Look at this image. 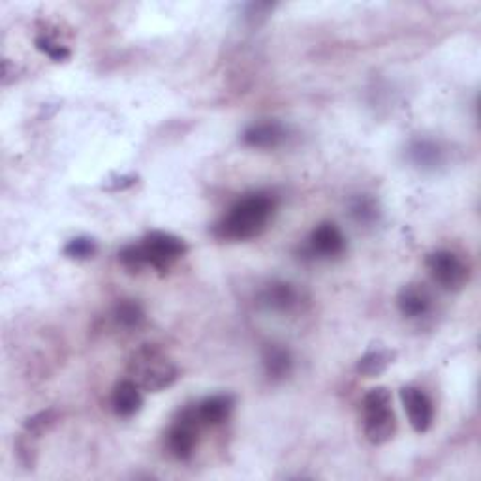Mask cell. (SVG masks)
<instances>
[{
    "label": "cell",
    "instance_id": "cell-1",
    "mask_svg": "<svg viewBox=\"0 0 481 481\" xmlns=\"http://www.w3.org/2000/svg\"><path fill=\"white\" fill-rule=\"evenodd\" d=\"M277 211V198L271 192H250L237 200L215 226L222 241H250L260 237Z\"/></svg>",
    "mask_w": 481,
    "mask_h": 481
},
{
    "label": "cell",
    "instance_id": "cell-2",
    "mask_svg": "<svg viewBox=\"0 0 481 481\" xmlns=\"http://www.w3.org/2000/svg\"><path fill=\"white\" fill-rule=\"evenodd\" d=\"M186 253L188 246L181 237L167 232H151L141 243L124 246L119 253V262L130 271L155 269L165 273Z\"/></svg>",
    "mask_w": 481,
    "mask_h": 481
},
{
    "label": "cell",
    "instance_id": "cell-3",
    "mask_svg": "<svg viewBox=\"0 0 481 481\" xmlns=\"http://www.w3.org/2000/svg\"><path fill=\"white\" fill-rule=\"evenodd\" d=\"M129 372L141 389L153 393L167 389L179 379L175 363L167 360L165 353L153 344H145L134 352Z\"/></svg>",
    "mask_w": 481,
    "mask_h": 481
},
{
    "label": "cell",
    "instance_id": "cell-4",
    "mask_svg": "<svg viewBox=\"0 0 481 481\" xmlns=\"http://www.w3.org/2000/svg\"><path fill=\"white\" fill-rule=\"evenodd\" d=\"M361 415L365 438L372 446H382L395 436L396 417L387 387H374L363 396Z\"/></svg>",
    "mask_w": 481,
    "mask_h": 481
},
{
    "label": "cell",
    "instance_id": "cell-5",
    "mask_svg": "<svg viewBox=\"0 0 481 481\" xmlns=\"http://www.w3.org/2000/svg\"><path fill=\"white\" fill-rule=\"evenodd\" d=\"M203 427L196 420L194 408L188 406L174 420L165 432V448L170 451L172 457H175L177 461H188L198 448V438L200 431Z\"/></svg>",
    "mask_w": 481,
    "mask_h": 481
},
{
    "label": "cell",
    "instance_id": "cell-6",
    "mask_svg": "<svg viewBox=\"0 0 481 481\" xmlns=\"http://www.w3.org/2000/svg\"><path fill=\"white\" fill-rule=\"evenodd\" d=\"M425 263L432 281L446 291H461L468 282V265L451 250H434Z\"/></svg>",
    "mask_w": 481,
    "mask_h": 481
},
{
    "label": "cell",
    "instance_id": "cell-7",
    "mask_svg": "<svg viewBox=\"0 0 481 481\" xmlns=\"http://www.w3.org/2000/svg\"><path fill=\"white\" fill-rule=\"evenodd\" d=\"M346 237L334 222L318 224L308 237L307 254L315 260H334L344 254Z\"/></svg>",
    "mask_w": 481,
    "mask_h": 481
},
{
    "label": "cell",
    "instance_id": "cell-8",
    "mask_svg": "<svg viewBox=\"0 0 481 481\" xmlns=\"http://www.w3.org/2000/svg\"><path fill=\"white\" fill-rule=\"evenodd\" d=\"M401 401L412 429L420 434L427 432L434 422V405L431 396L420 387L406 386L401 389Z\"/></svg>",
    "mask_w": 481,
    "mask_h": 481
},
{
    "label": "cell",
    "instance_id": "cell-9",
    "mask_svg": "<svg viewBox=\"0 0 481 481\" xmlns=\"http://www.w3.org/2000/svg\"><path fill=\"white\" fill-rule=\"evenodd\" d=\"M196 420L200 422L201 427H218L227 422V417L232 415L236 408V399L234 395L220 393V395H211L205 396L203 401L192 406Z\"/></svg>",
    "mask_w": 481,
    "mask_h": 481
},
{
    "label": "cell",
    "instance_id": "cell-10",
    "mask_svg": "<svg viewBox=\"0 0 481 481\" xmlns=\"http://www.w3.org/2000/svg\"><path fill=\"white\" fill-rule=\"evenodd\" d=\"M432 294L422 284H408L396 296V307L408 320L425 318L432 310Z\"/></svg>",
    "mask_w": 481,
    "mask_h": 481
},
{
    "label": "cell",
    "instance_id": "cell-11",
    "mask_svg": "<svg viewBox=\"0 0 481 481\" xmlns=\"http://www.w3.org/2000/svg\"><path fill=\"white\" fill-rule=\"evenodd\" d=\"M301 301L299 291L294 284L284 282V281H275L269 286H265L260 294V305L267 310L281 312V315H286V312L294 310Z\"/></svg>",
    "mask_w": 481,
    "mask_h": 481
},
{
    "label": "cell",
    "instance_id": "cell-12",
    "mask_svg": "<svg viewBox=\"0 0 481 481\" xmlns=\"http://www.w3.org/2000/svg\"><path fill=\"white\" fill-rule=\"evenodd\" d=\"M286 139V130L277 120L254 122L243 132L245 145L253 149H275Z\"/></svg>",
    "mask_w": 481,
    "mask_h": 481
},
{
    "label": "cell",
    "instance_id": "cell-13",
    "mask_svg": "<svg viewBox=\"0 0 481 481\" xmlns=\"http://www.w3.org/2000/svg\"><path fill=\"white\" fill-rule=\"evenodd\" d=\"M111 406L119 417H132L143 406L141 387L134 380H122L111 393Z\"/></svg>",
    "mask_w": 481,
    "mask_h": 481
},
{
    "label": "cell",
    "instance_id": "cell-14",
    "mask_svg": "<svg viewBox=\"0 0 481 481\" xmlns=\"http://www.w3.org/2000/svg\"><path fill=\"white\" fill-rule=\"evenodd\" d=\"M262 363L265 369V374L269 376V380L281 382L291 374V369H294V358L288 348L281 344H269L263 348L262 353Z\"/></svg>",
    "mask_w": 481,
    "mask_h": 481
},
{
    "label": "cell",
    "instance_id": "cell-15",
    "mask_svg": "<svg viewBox=\"0 0 481 481\" xmlns=\"http://www.w3.org/2000/svg\"><path fill=\"white\" fill-rule=\"evenodd\" d=\"M406 155H408V160L423 172H436L446 160L444 151L438 147L434 141H429V139L412 141Z\"/></svg>",
    "mask_w": 481,
    "mask_h": 481
},
{
    "label": "cell",
    "instance_id": "cell-16",
    "mask_svg": "<svg viewBox=\"0 0 481 481\" xmlns=\"http://www.w3.org/2000/svg\"><path fill=\"white\" fill-rule=\"evenodd\" d=\"M395 358H396L395 350H387V348L370 350L358 361L355 370L367 376V379H372V376H380L382 372H386V369L395 361Z\"/></svg>",
    "mask_w": 481,
    "mask_h": 481
},
{
    "label": "cell",
    "instance_id": "cell-17",
    "mask_svg": "<svg viewBox=\"0 0 481 481\" xmlns=\"http://www.w3.org/2000/svg\"><path fill=\"white\" fill-rule=\"evenodd\" d=\"M113 320L122 329H138L145 322V310L141 303L134 299H122L113 308Z\"/></svg>",
    "mask_w": 481,
    "mask_h": 481
},
{
    "label": "cell",
    "instance_id": "cell-18",
    "mask_svg": "<svg viewBox=\"0 0 481 481\" xmlns=\"http://www.w3.org/2000/svg\"><path fill=\"white\" fill-rule=\"evenodd\" d=\"M62 253H65L67 258L70 260H76V262H83V260H91L94 258V254L98 253V245L93 237H85V236H81V237H74L67 243L65 250H62Z\"/></svg>",
    "mask_w": 481,
    "mask_h": 481
},
{
    "label": "cell",
    "instance_id": "cell-19",
    "mask_svg": "<svg viewBox=\"0 0 481 481\" xmlns=\"http://www.w3.org/2000/svg\"><path fill=\"white\" fill-rule=\"evenodd\" d=\"M350 215L360 224H372L379 220V205L369 196H358L350 203Z\"/></svg>",
    "mask_w": 481,
    "mask_h": 481
},
{
    "label": "cell",
    "instance_id": "cell-20",
    "mask_svg": "<svg viewBox=\"0 0 481 481\" xmlns=\"http://www.w3.org/2000/svg\"><path fill=\"white\" fill-rule=\"evenodd\" d=\"M34 46H36L38 51H41L44 55H48V57H49L51 60H55V62H62V60L70 58V49H68L67 46L58 44L57 40H53V38L48 36V34H40V36H36Z\"/></svg>",
    "mask_w": 481,
    "mask_h": 481
},
{
    "label": "cell",
    "instance_id": "cell-21",
    "mask_svg": "<svg viewBox=\"0 0 481 481\" xmlns=\"http://www.w3.org/2000/svg\"><path fill=\"white\" fill-rule=\"evenodd\" d=\"M57 422V412L55 410H44L40 412L25 422V434L32 438H40L44 434L53 423Z\"/></svg>",
    "mask_w": 481,
    "mask_h": 481
},
{
    "label": "cell",
    "instance_id": "cell-22",
    "mask_svg": "<svg viewBox=\"0 0 481 481\" xmlns=\"http://www.w3.org/2000/svg\"><path fill=\"white\" fill-rule=\"evenodd\" d=\"M136 181H138L136 175H122V177H117L115 181H111L113 184H108L106 188H108V191L117 192V191H124V188L136 184Z\"/></svg>",
    "mask_w": 481,
    "mask_h": 481
}]
</instances>
